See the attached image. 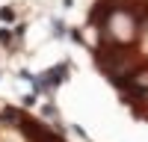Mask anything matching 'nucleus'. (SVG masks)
Segmentation results:
<instances>
[{"mask_svg":"<svg viewBox=\"0 0 148 142\" xmlns=\"http://www.w3.org/2000/svg\"><path fill=\"white\" fill-rule=\"evenodd\" d=\"M0 21H15V9L3 6V9H0Z\"/></svg>","mask_w":148,"mask_h":142,"instance_id":"7ed1b4c3","label":"nucleus"},{"mask_svg":"<svg viewBox=\"0 0 148 142\" xmlns=\"http://www.w3.org/2000/svg\"><path fill=\"white\" fill-rule=\"evenodd\" d=\"M21 115H24V113H18V110H3V113H0V122H6V124H18Z\"/></svg>","mask_w":148,"mask_h":142,"instance_id":"f03ea898","label":"nucleus"},{"mask_svg":"<svg viewBox=\"0 0 148 142\" xmlns=\"http://www.w3.org/2000/svg\"><path fill=\"white\" fill-rule=\"evenodd\" d=\"M12 42V33L9 30H0V44H9Z\"/></svg>","mask_w":148,"mask_h":142,"instance_id":"20e7f679","label":"nucleus"},{"mask_svg":"<svg viewBox=\"0 0 148 142\" xmlns=\"http://www.w3.org/2000/svg\"><path fill=\"white\" fill-rule=\"evenodd\" d=\"M65 74H68V62L45 71V74H39V77H33V86H36V92H51V89H56L59 83L65 80Z\"/></svg>","mask_w":148,"mask_h":142,"instance_id":"f257e3e1","label":"nucleus"}]
</instances>
